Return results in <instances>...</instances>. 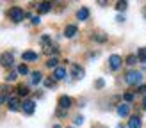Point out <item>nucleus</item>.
Wrapping results in <instances>:
<instances>
[{
  "instance_id": "nucleus-1",
  "label": "nucleus",
  "mask_w": 146,
  "mask_h": 128,
  "mask_svg": "<svg viewBox=\"0 0 146 128\" xmlns=\"http://www.w3.org/2000/svg\"><path fill=\"white\" fill-rule=\"evenodd\" d=\"M125 82L128 85H139L143 82V75H141V71H137V69H130L127 71V75H125Z\"/></svg>"
},
{
  "instance_id": "nucleus-2",
  "label": "nucleus",
  "mask_w": 146,
  "mask_h": 128,
  "mask_svg": "<svg viewBox=\"0 0 146 128\" xmlns=\"http://www.w3.org/2000/svg\"><path fill=\"white\" fill-rule=\"evenodd\" d=\"M7 16H9V20H13L14 23H18V21L23 20L25 13H23V9H20V7H11V9L7 11Z\"/></svg>"
},
{
  "instance_id": "nucleus-3",
  "label": "nucleus",
  "mask_w": 146,
  "mask_h": 128,
  "mask_svg": "<svg viewBox=\"0 0 146 128\" xmlns=\"http://www.w3.org/2000/svg\"><path fill=\"white\" fill-rule=\"evenodd\" d=\"M121 62H123V59H121V57L119 55H111V57H109V68H111V69H119L121 68Z\"/></svg>"
},
{
  "instance_id": "nucleus-4",
  "label": "nucleus",
  "mask_w": 146,
  "mask_h": 128,
  "mask_svg": "<svg viewBox=\"0 0 146 128\" xmlns=\"http://www.w3.org/2000/svg\"><path fill=\"white\" fill-rule=\"evenodd\" d=\"M0 66H4V68H11L13 66V55L9 52H4L0 55Z\"/></svg>"
},
{
  "instance_id": "nucleus-5",
  "label": "nucleus",
  "mask_w": 146,
  "mask_h": 128,
  "mask_svg": "<svg viewBox=\"0 0 146 128\" xmlns=\"http://www.w3.org/2000/svg\"><path fill=\"white\" fill-rule=\"evenodd\" d=\"M34 109H36V103L32 102V100H25L23 103H21V110H23L27 116H31V114H34Z\"/></svg>"
},
{
  "instance_id": "nucleus-6",
  "label": "nucleus",
  "mask_w": 146,
  "mask_h": 128,
  "mask_svg": "<svg viewBox=\"0 0 146 128\" xmlns=\"http://www.w3.org/2000/svg\"><path fill=\"white\" fill-rule=\"evenodd\" d=\"M20 100H18V96H9V98H7V107H9V110H18L20 109Z\"/></svg>"
},
{
  "instance_id": "nucleus-7",
  "label": "nucleus",
  "mask_w": 146,
  "mask_h": 128,
  "mask_svg": "<svg viewBox=\"0 0 146 128\" xmlns=\"http://www.w3.org/2000/svg\"><path fill=\"white\" fill-rule=\"evenodd\" d=\"M71 105H73V102H71V98H70V96H61V98H59V109L68 110Z\"/></svg>"
},
{
  "instance_id": "nucleus-8",
  "label": "nucleus",
  "mask_w": 146,
  "mask_h": 128,
  "mask_svg": "<svg viewBox=\"0 0 146 128\" xmlns=\"http://www.w3.org/2000/svg\"><path fill=\"white\" fill-rule=\"evenodd\" d=\"M71 71H73V77L80 80V78H84V68H80L78 64H71Z\"/></svg>"
},
{
  "instance_id": "nucleus-9",
  "label": "nucleus",
  "mask_w": 146,
  "mask_h": 128,
  "mask_svg": "<svg viewBox=\"0 0 146 128\" xmlns=\"http://www.w3.org/2000/svg\"><path fill=\"white\" fill-rule=\"evenodd\" d=\"M141 125H143V121L139 116H132L128 119V128H141Z\"/></svg>"
},
{
  "instance_id": "nucleus-10",
  "label": "nucleus",
  "mask_w": 146,
  "mask_h": 128,
  "mask_svg": "<svg viewBox=\"0 0 146 128\" xmlns=\"http://www.w3.org/2000/svg\"><path fill=\"white\" fill-rule=\"evenodd\" d=\"M118 114L121 117H127L128 114H130V105L128 103H121V105H118Z\"/></svg>"
},
{
  "instance_id": "nucleus-11",
  "label": "nucleus",
  "mask_w": 146,
  "mask_h": 128,
  "mask_svg": "<svg viewBox=\"0 0 146 128\" xmlns=\"http://www.w3.org/2000/svg\"><path fill=\"white\" fill-rule=\"evenodd\" d=\"M77 32H78L77 25H66V28H64V36H66V38H73Z\"/></svg>"
},
{
  "instance_id": "nucleus-12",
  "label": "nucleus",
  "mask_w": 146,
  "mask_h": 128,
  "mask_svg": "<svg viewBox=\"0 0 146 128\" xmlns=\"http://www.w3.org/2000/svg\"><path fill=\"white\" fill-rule=\"evenodd\" d=\"M21 59H23V61H38V53H36V52H31V50H27V52L21 53Z\"/></svg>"
},
{
  "instance_id": "nucleus-13",
  "label": "nucleus",
  "mask_w": 146,
  "mask_h": 128,
  "mask_svg": "<svg viewBox=\"0 0 146 128\" xmlns=\"http://www.w3.org/2000/svg\"><path fill=\"white\" fill-rule=\"evenodd\" d=\"M62 78H66V69L64 68L54 69V80H62Z\"/></svg>"
},
{
  "instance_id": "nucleus-14",
  "label": "nucleus",
  "mask_w": 146,
  "mask_h": 128,
  "mask_svg": "<svg viewBox=\"0 0 146 128\" xmlns=\"http://www.w3.org/2000/svg\"><path fill=\"white\" fill-rule=\"evenodd\" d=\"M77 18H78L80 21L87 20V18H89V9H87V7H82V9H78V11H77Z\"/></svg>"
},
{
  "instance_id": "nucleus-15",
  "label": "nucleus",
  "mask_w": 146,
  "mask_h": 128,
  "mask_svg": "<svg viewBox=\"0 0 146 128\" xmlns=\"http://www.w3.org/2000/svg\"><path fill=\"white\" fill-rule=\"evenodd\" d=\"M27 94H29V87L23 84H20L16 87V96H27Z\"/></svg>"
},
{
  "instance_id": "nucleus-16",
  "label": "nucleus",
  "mask_w": 146,
  "mask_h": 128,
  "mask_svg": "<svg viewBox=\"0 0 146 128\" xmlns=\"http://www.w3.org/2000/svg\"><path fill=\"white\" fill-rule=\"evenodd\" d=\"M50 9H52V4H50V2H41V4H38V11L39 13H48Z\"/></svg>"
},
{
  "instance_id": "nucleus-17",
  "label": "nucleus",
  "mask_w": 146,
  "mask_h": 128,
  "mask_svg": "<svg viewBox=\"0 0 146 128\" xmlns=\"http://www.w3.org/2000/svg\"><path fill=\"white\" fill-rule=\"evenodd\" d=\"M57 52H59L57 45H46V46H45V53H48V55H55Z\"/></svg>"
},
{
  "instance_id": "nucleus-18",
  "label": "nucleus",
  "mask_w": 146,
  "mask_h": 128,
  "mask_svg": "<svg viewBox=\"0 0 146 128\" xmlns=\"http://www.w3.org/2000/svg\"><path fill=\"white\" fill-rule=\"evenodd\" d=\"M137 55H134V53H130V55H127V59H125V62L128 64V66H134V64H137Z\"/></svg>"
},
{
  "instance_id": "nucleus-19",
  "label": "nucleus",
  "mask_w": 146,
  "mask_h": 128,
  "mask_svg": "<svg viewBox=\"0 0 146 128\" xmlns=\"http://www.w3.org/2000/svg\"><path fill=\"white\" fill-rule=\"evenodd\" d=\"M41 80H43V75L39 73V71H34L32 77H31V82H32V84H39Z\"/></svg>"
},
{
  "instance_id": "nucleus-20",
  "label": "nucleus",
  "mask_w": 146,
  "mask_h": 128,
  "mask_svg": "<svg viewBox=\"0 0 146 128\" xmlns=\"http://www.w3.org/2000/svg\"><path fill=\"white\" fill-rule=\"evenodd\" d=\"M57 62H59V61H57L55 57H52V59L46 61V68H54V69H57V68H59V66H57Z\"/></svg>"
},
{
  "instance_id": "nucleus-21",
  "label": "nucleus",
  "mask_w": 146,
  "mask_h": 128,
  "mask_svg": "<svg viewBox=\"0 0 146 128\" xmlns=\"http://www.w3.org/2000/svg\"><path fill=\"white\" fill-rule=\"evenodd\" d=\"M137 59H139L141 62H144V64H146V48H141L139 52H137Z\"/></svg>"
},
{
  "instance_id": "nucleus-22",
  "label": "nucleus",
  "mask_w": 146,
  "mask_h": 128,
  "mask_svg": "<svg viewBox=\"0 0 146 128\" xmlns=\"http://www.w3.org/2000/svg\"><path fill=\"white\" fill-rule=\"evenodd\" d=\"M27 73H29V68L25 64H20L18 66V75H27Z\"/></svg>"
},
{
  "instance_id": "nucleus-23",
  "label": "nucleus",
  "mask_w": 146,
  "mask_h": 128,
  "mask_svg": "<svg viewBox=\"0 0 146 128\" xmlns=\"http://www.w3.org/2000/svg\"><path fill=\"white\" fill-rule=\"evenodd\" d=\"M93 39L98 41V43H104V41H107V36H104V34H96V36H93Z\"/></svg>"
},
{
  "instance_id": "nucleus-24",
  "label": "nucleus",
  "mask_w": 146,
  "mask_h": 128,
  "mask_svg": "<svg viewBox=\"0 0 146 128\" xmlns=\"http://www.w3.org/2000/svg\"><path fill=\"white\" fill-rule=\"evenodd\" d=\"M127 7H128V2H118V4H116V9H118V11H125Z\"/></svg>"
},
{
  "instance_id": "nucleus-25",
  "label": "nucleus",
  "mask_w": 146,
  "mask_h": 128,
  "mask_svg": "<svg viewBox=\"0 0 146 128\" xmlns=\"http://www.w3.org/2000/svg\"><path fill=\"white\" fill-rule=\"evenodd\" d=\"M16 80V73L14 71H11V73H7V77H5V82H14Z\"/></svg>"
},
{
  "instance_id": "nucleus-26",
  "label": "nucleus",
  "mask_w": 146,
  "mask_h": 128,
  "mask_svg": "<svg viewBox=\"0 0 146 128\" xmlns=\"http://www.w3.org/2000/svg\"><path fill=\"white\" fill-rule=\"evenodd\" d=\"M123 100H125V102H132L134 94H132V92H125V94H123Z\"/></svg>"
},
{
  "instance_id": "nucleus-27",
  "label": "nucleus",
  "mask_w": 146,
  "mask_h": 128,
  "mask_svg": "<svg viewBox=\"0 0 146 128\" xmlns=\"http://www.w3.org/2000/svg\"><path fill=\"white\" fill-rule=\"evenodd\" d=\"M45 85H46V87H54V85H55V80H52V78H46V80H45Z\"/></svg>"
},
{
  "instance_id": "nucleus-28",
  "label": "nucleus",
  "mask_w": 146,
  "mask_h": 128,
  "mask_svg": "<svg viewBox=\"0 0 146 128\" xmlns=\"http://www.w3.org/2000/svg\"><path fill=\"white\" fill-rule=\"evenodd\" d=\"M31 21H32V25H39V23H41V18H39V16H32Z\"/></svg>"
},
{
  "instance_id": "nucleus-29",
  "label": "nucleus",
  "mask_w": 146,
  "mask_h": 128,
  "mask_svg": "<svg viewBox=\"0 0 146 128\" xmlns=\"http://www.w3.org/2000/svg\"><path fill=\"white\" fill-rule=\"evenodd\" d=\"M73 123H75L77 126H78V125H82V123H84V117H82V116H77V117H75V121H73Z\"/></svg>"
},
{
  "instance_id": "nucleus-30",
  "label": "nucleus",
  "mask_w": 146,
  "mask_h": 128,
  "mask_svg": "<svg viewBox=\"0 0 146 128\" xmlns=\"http://www.w3.org/2000/svg\"><path fill=\"white\" fill-rule=\"evenodd\" d=\"M41 43H45V45H50V36H41Z\"/></svg>"
},
{
  "instance_id": "nucleus-31",
  "label": "nucleus",
  "mask_w": 146,
  "mask_h": 128,
  "mask_svg": "<svg viewBox=\"0 0 146 128\" xmlns=\"http://www.w3.org/2000/svg\"><path fill=\"white\" fill-rule=\"evenodd\" d=\"M137 92H139V94H143V96H146V85H139Z\"/></svg>"
},
{
  "instance_id": "nucleus-32",
  "label": "nucleus",
  "mask_w": 146,
  "mask_h": 128,
  "mask_svg": "<svg viewBox=\"0 0 146 128\" xmlns=\"http://www.w3.org/2000/svg\"><path fill=\"white\" fill-rule=\"evenodd\" d=\"M104 85H105V82L102 80V78H98V80H96V87H98V89H102Z\"/></svg>"
},
{
  "instance_id": "nucleus-33",
  "label": "nucleus",
  "mask_w": 146,
  "mask_h": 128,
  "mask_svg": "<svg viewBox=\"0 0 146 128\" xmlns=\"http://www.w3.org/2000/svg\"><path fill=\"white\" fill-rule=\"evenodd\" d=\"M57 116H59V117H62V116H66V110H62V109H59V110H57Z\"/></svg>"
},
{
  "instance_id": "nucleus-34",
  "label": "nucleus",
  "mask_w": 146,
  "mask_h": 128,
  "mask_svg": "<svg viewBox=\"0 0 146 128\" xmlns=\"http://www.w3.org/2000/svg\"><path fill=\"white\" fill-rule=\"evenodd\" d=\"M2 102H7V98H5V96H0V103H2Z\"/></svg>"
},
{
  "instance_id": "nucleus-35",
  "label": "nucleus",
  "mask_w": 146,
  "mask_h": 128,
  "mask_svg": "<svg viewBox=\"0 0 146 128\" xmlns=\"http://www.w3.org/2000/svg\"><path fill=\"white\" fill-rule=\"evenodd\" d=\"M143 14H144V18H146V5H144V9H143Z\"/></svg>"
},
{
  "instance_id": "nucleus-36",
  "label": "nucleus",
  "mask_w": 146,
  "mask_h": 128,
  "mask_svg": "<svg viewBox=\"0 0 146 128\" xmlns=\"http://www.w3.org/2000/svg\"><path fill=\"white\" fill-rule=\"evenodd\" d=\"M143 105H144V107H146V96H144V98H143Z\"/></svg>"
}]
</instances>
